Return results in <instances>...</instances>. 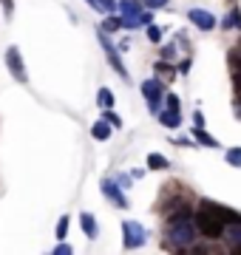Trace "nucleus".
<instances>
[{"label": "nucleus", "mask_w": 241, "mask_h": 255, "mask_svg": "<svg viewBox=\"0 0 241 255\" xmlns=\"http://www.w3.org/2000/svg\"><path fill=\"white\" fill-rule=\"evenodd\" d=\"M65 230H68V216H63L57 224V238H65Z\"/></svg>", "instance_id": "aec40b11"}, {"label": "nucleus", "mask_w": 241, "mask_h": 255, "mask_svg": "<svg viewBox=\"0 0 241 255\" xmlns=\"http://www.w3.org/2000/svg\"><path fill=\"white\" fill-rule=\"evenodd\" d=\"M91 133H94V139H108L111 136V125H108V122H105V119H100V122H97V125L91 128Z\"/></svg>", "instance_id": "f8f14e48"}, {"label": "nucleus", "mask_w": 241, "mask_h": 255, "mask_svg": "<svg viewBox=\"0 0 241 255\" xmlns=\"http://www.w3.org/2000/svg\"><path fill=\"white\" fill-rule=\"evenodd\" d=\"M100 40H102V46H105V51H108V60H111V65H114V68H117V71L122 74V77H125V74H128V71H125V65H122L120 54H117V51H114V48H111V43H108V37L102 34Z\"/></svg>", "instance_id": "9d476101"}, {"label": "nucleus", "mask_w": 241, "mask_h": 255, "mask_svg": "<svg viewBox=\"0 0 241 255\" xmlns=\"http://www.w3.org/2000/svg\"><path fill=\"white\" fill-rule=\"evenodd\" d=\"M102 190H105V196H108V199H111L114 204H117V207H125V204H128V201H125V196L120 193V187H117V184L102 182Z\"/></svg>", "instance_id": "1a4fd4ad"}, {"label": "nucleus", "mask_w": 241, "mask_h": 255, "mask_svg": "<svg viewBox=\"0 0 241 255\" xmlns=\"http://www.w3.org/2000/svg\"><path fill=\"white\" fill-rule=\"evenodd\" d=\"M54 253H57V255H71V247H68V244H60Z\"/></svg>", "instance_id": "a878e982"}, {"label": "nucleus", "mask_w": 241, "mask_h": 255, "mask_svg": "<svg viewBox=\"0 0 241 255\" xmlns=\"http://www.w3.org/2000/svg\"><path fill=\"white\" fill-rule=\"evenodd\" d=\"M120 9H122V23L125 26H136L139 23V14H142L139 0H120Z\"/></svg>", "instance_id": "7ed1b4c3"}, {"label": "nucleus", "mask_w": 241, "mask_h": 255, "mask_svg": "<svg viewBox=\"0 0 241 255\" xmlns=\"http://www.w3.org/2000/svg\"><path fill=\"white\" fill-rule=\"evenodd\" d=\"M97 100H100V105H102L105 111H108V108H114V94L108 91V88H100V94H97Z\"/></svg>", "instance_id": "2eb2a0df"}, {"label": "nucleus", "mask_w": 241, "mask_h": 255, "mask_svg": "<svg viewBox=\"0 0 241 255\" xmlns=\"http://www.w3.org/2000/svg\"><path fill=\"white\" fill-rule=\"evenodd\" d=\"M80 221H83V230H85V236H97V221H94L91 219V213H83V219H80Z\"/></svg>", "instance_id": "4468645a"}, {"label": "nucleus", "mask_w": 241, "mask_h": 255, "mask_svg": "<svg viewBox=\"0 0 241 255\" xmlns=\"http://www.w3.org/2000/svg\"><path fill=\"white\" fill-rule=\"evenodd\" d=\"M187 14H190V20H193L196 26L199 28H204V31H207V28H213L216 26V17L213 14H210V11H202V9H190L187 11Z\"/></svg>", "instance_id": "6e6552de"}, {"label": "nucleus", "mask_w": 241, "mask_h": 255, "mask_svg": "<svg viewBox=\"0 0 241 255\" xmlns=\"http://www.w3.org/2000/svg\"><path fill=\"white\" fill-rule=\"evenodd\" d=\"M165 102H167V111H179V97L176 94H167Z\"/></svg>", "instance_id": "a211bd4d"}, {"label": "nucleus", "mask_w": 241, "mask_h": 255, "mask_svg": "<svg viewBox=\"0 0 241 255\" xmlns=\"http://www.w3.org/2000/svg\"><path fill=\"white\" fill-rule=\"evenodd\" d=\"M102 119H105V122H108V125H111V128H122V119L117 117V114H105V117H102Z\"/></svg>", "instance_id": "6ab92c4d"}, {"label": "nucleus", "mask_w": 241, "mask_h": 255, "mask_svg": "<svg viewBox=\"0 0 241 255\" xmlns=\"http://www.w3.org/2000/svg\"><path fill=\"white\" fill-rule=\"evenodd\" d=\"M224 26H239V11H233L230 17L224 20Z\"/></svg>", "instance_id": "393cba45"}, {"label": "nucleus", "mask_w": 241, "mask_h": 255, "mask_svg": "<svg viewBox=\"0 0 241 255\" xmlns=\"http://www.w3.org/2000/svg\"><path fill=\"white\" fill-rule=\"evenodd\" d=\"M145 6L148 9H162V6H167V0H145Z\"/></svg>", "instance_id": "5701e85b"}, {"label": "nucleus", "mask_w": 241, "mask_h": 255, "mask_svg": "<svg viewBox=\"0 0 241 255\" xmlns=\"http://www.w3.org/2000/svg\"><path fill=\"white\" fill-rule=\"evenodd\" d=\"M120 26H125L120 17H111V20H105V31H117Z\"/></svg>", "instance_id": "f3484780"}, {"label": "nucleus", "mask_w": 241, "mask_h": 255, "mask_svg": "<svg viewBox=\"0 0 241 255\" xmlns=\"http://www.w3.org/2000/svg\"><path fill=\"white\" fill-rule=\"evenodd\" d=\"M227 162H230V164H241V150H230V153H227Z\"/></svg>", "instance_id": "4be33fe9"}, {"label": "nucleus", "mask_w": 241, "mask_h": 255, "mask_svg": "<svg viewBox=\"0 0 241 255\" xmlns=\"http://www.w3.org/2000/svg\"><path fill=\"white\" fill-rule=\"evenodd\" d=\"M6 65H9V71L14 74V80H17V82H26V80H28L26 68H23V60H20V51H17L14 46L6 51Z\"/></svg>", "instance_id": "20e7f679"}, {"label": "nucleus", "mask_w": 241, "mask_h": 255, "mask_svg": "<svg viewBox=\"0 0 241 255\" xmlns=\"http://www.w3.org/2000/svg\"><path fill=\"white\" fill-rule=\"evenodd\" d=\"M230 63H233V68L236 71H241V51L236 48V51H230Z\"/></svg>", "instance_id": "412c9836"}, {"label": "nucleus", "mask_w": 241, "mask_h": 255, "mask_svg": "<svg viewBox=\"0 0 241 255\" xmlns=\"http://www.w3.org/2000/svg\"><path fill=\"white\" fill-rule=\"evenodd\" d=\"M148 37L153 40V43H159V40H162V31H159L156 26H150V28H148Z\"/></svg>", "instance_id": "b1692460"}, {"label": "nucleus", "mask_w": 241, "mask_h": 255, "mask_svg": "<svg viewBox=\"0 0 241 255\" xmlns=\"http://www.w3.org/2000/svg\"><path fill=\"white\" fill-rule=\"evenodd\" d=\"M148 167H150V170H165L167 159H165V156H159V153H150L148 156Z\"/></svg>", "instance_id": "ddd939ff"}, {"label": "nucleus", "mask_w": 241, "mask_h": 255, "mask_svg": "<svg viewBox=\"0 0 241 255\" xmlns=\"http://www.w3.org/2000/svg\"><path fill=\"white\" fill-rule=\"evenodd\" d=\"M122 233H125V247H139L145 241V227L142 224H133V221H125L122 224Z\"/></svg>", "instance_id": "39448f33"}, {"label": "nucleus", "mask_w": 241, "mask_h": 255, "mask_svg": "<svg viewBox=\"0 0 241 255\" xmlns=\"http://www.w3.org/2000/svg\"><path fill=\"white\" fill-rule=\"evenodd\" d=\"M100 6L102 9H108V11H114V0H100Z\"/></svg>", "instance_id": "cd10ccee"}, {"label": "nucleus", "mask_w": 241, "mask_h": 255, "mask_svg": "<svg viewBox=\"0 0 241 255\" xmlns=\"http://www.w3.org/2000/svg\"><path fill=\"white\" fill-rule=\"evenodd\" d=\"M3 9H6V17H11V9H14V0H3Z\"/></svg>", "instance_id": "bb28decb"}, {"label": "nucleus", "mask_w": 241, "mask_h": 255, "mask_svg": "<svg viewBox=\"0 0 241 255\" xmlns=\"http://www.w3.org/2000/svg\"><path fill=\"white\" fill-rule=\"evenodd\" d=\"M142 94H145V97H148V102H150V111H153V114H156V102L162 100V82L159 80H148V82H142Z\"/></svg>", "instance_id": "423d86ee"}, {"label": "nucleus", "mask_w": 241, "mask_h": 255, "mask_svg": "<svg viewBox=\"0 0 241 255\" xmlns=\"http://www.w3.org/2000/svg\"><path fill=\"white\" fill-rule=\"evenodd\" d=\"M196 230L202 233L204 238H222L224 236V221L216 216L213 210H207V207H202L199 213H196Z\"/></svg>", "instance_id": "f03ea898"}, {"label": "nucleus", "mask_w": 241, "mask_h": 255, "mask_svg": "<svg viewBox=\"0 0 241 255\" xmlns=\"http://www.w3.org/2000/svg\"><path fill=\"white\" fill-rule=\"evenodd\" d=\"M167 238H170V244L179 247V250H187V247L196 241V224L187 216L182 219H170L167 224Z\"/></svg>", "instance_id": "f257e3e1"}, {"label": "nucleus", "mask_w": 241, "mask_h": 255, "mask_svg": "<svg viewBox=\"0 0 241 255\" xmlns=\"http://www.w3.org/2000/svg\"><path fill=\"white\" fill-rule=\"evenodd\" d=\"M159 119H162V125H165V128H179V125H182L179 111H162V114H159Z\"/></svg>", "instance_id": "9b49d317"}, {"label": "nucleus", "mask_w": 241, "mask_h": 255, "mask_svg": "<svg viewBox=\"0 0 241 255\" xmlns=\"http://www.w3.org/2000/svg\"><path fill=\"white\" fill-rule=\"evenodd\" d=\"M224 241L236 253H241V221H230V227H224Z\"/></svg>", "instance_id": "0eeeda50"}, {"label": "nucleus", "mask_w": 241, "mask_h": 255, "mask_svg": "<svg viewBox=\"0 0 241 255\" xmlns=\"http://www.w3.org/2000/svg\"><path fill=\"white\" fill-rule=\"evenodd\" d=\"M196 139H199V142H204V145H210V147H219V142H216L213 136H207V133H204L202 128H199V130H196Z\"/></svg>", "instance_id": "dca6fc26"}]
</instances>
